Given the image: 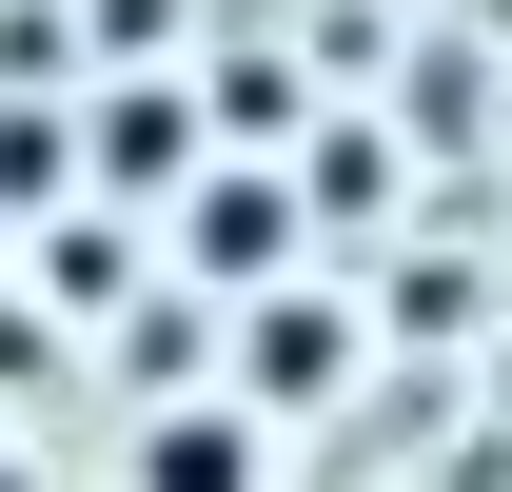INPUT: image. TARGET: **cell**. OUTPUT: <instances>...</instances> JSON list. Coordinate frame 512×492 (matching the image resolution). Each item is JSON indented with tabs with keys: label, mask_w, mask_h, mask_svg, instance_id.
I'll return each instance as SVG.
<instances>
[{
	"label": "cell",
	"mask_w": 512,
	"mask_h": 492,
	"mask_svg": "<svg viewBox=\"0 0 512 492\" xmlns=\"http://www.w3.org/2000/svg\"><path fill=\"white\" fill-rule=\"evenodd\" d=\"M178 256L217 276V296L296 276V178H178Z\"/></svg>",
	"instance_id": "3"
},
{
	"label": "cell",
	"mask_w": 512,
	"mask_h": 492,
	"mask_svg": "<svg viewBox=\"0 0 512 492\" xmlns=\"http://www.w3.org/2000/svg\"><path fill=\"white\" fill-rule=\"evenodd\" d=\"M335 374H355V315L296 296V276H256V296H237V394H256V414H316Z\"/></svg>",
	"instance_id": "1"
},
{
	"label": "cell",
	"mask_w": 512,
	"mask_h": 492,
	"mask_svg": "<svg viewBox=\"0 0 512 492\" xmlns=\"http://www.w3.org/2000/svg\"><path fill=\"white\" fill-rule=\"evenodd\" d=\"M99 178H119V197H178V178H197V119L158 99V79H138V99H99Z\"/></svg>",
	"instance_id": "4"
},
{
	"label": "cell",
	"mask_w": 512,
	"mask_h": 492,
	"mask_svg": "<svg viewBox=\"0 0 512 492\" xmlns=\"http://www.w3.org/2000/svg\"><path fill=\"white\" fill-rule=\"evenodd\" d=\"M138 492H276V414H256V394H178V414H138Z\"/></svg>",
	"instance_id": "2"
}]
</instances>
